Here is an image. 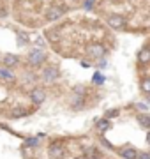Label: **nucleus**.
Returning a JSON list of instances; mask_svg holds the SVG:
<instances>
[{
    "label": "nucleus",
    "mask_w": 150,
    "mask_h": 159,
    "mask_svg": "<svg viewBox=\"0 0 150 159\" xmlns=\"http://www.w3.org/2000/svg\"><path fill=\"white\" fill-rule=\"evenodd\" d=\"M67 152H65V147L62 145V142L58 140H51L50 145H48V157L50 159H65Z\"/></svg>",
    "instance_id": "nucleus-1"
},
{
    "label": "nucleus",
    "mask_w": 150,
    "mask_h": 159,
    "mask_svg": "<svg viewBox=\"0 0 150 159\" xmlns=\"http://www.w3.org/2000/svg\"><path fill=\"white\" fill-rule=\"evenodd\" d=\"M27 60H29V64L32 66V67H37V66H42V62L46 60V53L42 50H39V48H34V50L29 53V57H27Z\"/></svg>",
    "instance_id": "nucleus-2"
},
{
    "label": "nucleus",
    "mask_w": 150,
    "mask_h": 159,
    "mask_svg": "<svg viewBox=\"0 0 150 159\" xmlns=\"http://www.w3.org/2000/svg\"><path fill=\"white\" fill-rule=\"evenodd\" d=\"M39 78L42 80L44 83H53V81H57V78H58V69L55 67V66H48V67H44L41 71Z\"/></svg>",
    "instance_id": "nucleus-3"
},
{
    "label": "nucleus",
    "mask_w": 150,
    "mask_h": 159,
    "mask_svg": "<svg viewBox=\"0 0 150 159\" xmlns=\"http://www.w3.org/2000/svg\"><path fill=\"white\" fill-rule=\"evenodd\" d=\"M30 101L34 102L35 106H39L42 102L46 101V90L42 89V87H34L32 90H30Z\"/></svg>",
    "instance_id": "nucleus-4"
},
{
    "label": "nucleus",
    "mask_w": 150,
    "mask_h": 159,
    "mask_svg": "<svg viewBox=\"0 0 150 159\" xmlns=\"http://www.w3.org/2000/svg\"><path fill=\"white\" fill-rule=\"evenodd\" d=\"M81 154H83V157L85 159H99V157H103L101 148L95 147V145H85V147H81Z\"/></svg>",
    "instance_id": "nucleus-5"
},
{
    "label": "nucleus",
    "mask_w": 150,
    "mask_h": 159,
    "mask_svg": "<svg viewBox=\"0 0 150 159\" xmlns=\"http://www.w3.org/2000/svg\"><path fill=\"white\" fill-rule=\"evenodd\" d=\"M64 14H65V7H62V6H51L50 9H48V12H46V20H48V21H57V20H60Z\"/></svg>",
    "instance_id": "nucleus-6"
},
{
    "label": "nucleus",
    "mask_w": 150,
    "mask_h": 159,
    "mask_svg": "<svg viewBox=\"0 0 150 159\" xmlns=\"http://www.w3.org/2000/svg\"><path fill=\"white\" fill-rule=\"evenodd\" d=\"M87 55L90 58H95V60H99V58H104V55H106V48H104L103 44H92L87 48Z\"/></svg>",
    "instance_id": "nucleus-7"
},
{
    "label": "nucleus",
    "mask_w": 150,
    "mask_h": 159,
    "mask_svg": "<svg viewBox=\"0 0 150 159\" xmlns=\"http://www.w3.org/2000/svg\"><path fill=\"white\" fill-rule=\"evenodd\" d=\"M108 25H110L111 29H124V25H126V18L120 16V14H111L110 18H108Z\"/></svg>",
    "instance_id": "nucleus-8"
},
{
    "label": "nucleus",
    "mask_w": 150,
    "mask_h": 159,
    "mask_svg": "<svg viewBox=\"0 0 150 159\" xmlns=\"http://www.w3.org/2000/svg\"><path fill=\"white\" fill-rule=\"evenodd\" d=\"M118 156L122 159H138V150L134 147H122L118 148Z\"/></svg>",
    "instance_id": "nucleus-9"
},
{
    "label": "nucleus",
    "mask_w": 150,
    "mask_h": 159,
    "mask_svg": "<svg viewBox=\"0 0 150 159\" xmlns=\"http://www.w3.org/2000/svg\"><path fill=\"white\" fill-rule=\"evenodd\" d=\"M69 104L74 110H81L85 108V96H78V94H73L69 99Z\"/></svg>",
    "instance_id": "nucleus-10"
},
{
    "label": "nucleus",
    "mask_w": 150,
    "mask_h": 159,
    "mask_svg": "<svg viewBox=\"0 0 150 159\" xmlns=\"http://www.w3.org/2000/svg\"><path fill=\"white\" fill-rule=\"evenodd\" d=\"M111 127V122L106 117H101V119H95V129H97V133H101L103 134L104 131H108Z\"/></svg>",
    "instance_id": "nucleus-11"
},
{
    "label": "nucleus",
    "mask_w": 150,
    "mask_h": 159,
    "mask_svg": "<svg viewBox=\"0 0 150 159\" xmlns=\"http://www.w3.org/2000/svg\"><path fill=\"white\" fill-rule=\"evenodd\" d=\"M27 113H29V111H27L23 106H14V108L7 113V117H9V119H21V117H25Z\"/></svg>",
    "instance_id": "nucleus-12"
},
{
    "label": "nucleus",
    "mask_w": 150,
    "mask_h": 159,
    "mask_svg": "<svg viewBox=\"0 0 150 159\" xmlns=\"http://www.w3.org/2000/svg\"><path fill=\"white\" fill-rule=\"evenodd\" d=\"M138 62L139 64H150V48L145 46L138 51Z\"/></svg>",
    "instance_id": "nucleus-13"
},
{
    "label": "nucleus",
    "mask_w": 150,
    "mask_h": 159,
    "mask_svg": "<svg viewBox=\"0 0 150 159\" xmlns=\"http://www.w3.org/2000/svg\"><path fill=\"white\" fill-rule=\"evenodd\" d=\"M18 60H20V58H18L16 55H12V53H7V55H4V57H2V64H4L7 69L14 67V66L18 64Z\"/></svg>",
    "instance_id": "nucleus-14"
},
{
    "label": "nucleus",
    "mask_w": 150,
    "mask_h": 159,
    "mask_svg": "<svg viewBox=\"0 0 150 159\" xmlns=\"http://www.w3.org/2000/svg\"><path fill=\"white\" fill-rule=\"evenodd\" d=\"M25 147L27 148H39L41 147V140L37 136H27L25 138Z\"/></svg>",
    "instance_id": "nucleus-15"
},
{
    "label": "nucleus",
    "mask_w": 150,
    "mask_h": 159,
    "mask_svg": "<svg viewBox=\"0 0 150 159\" xmlns=\"http://www.w3.org/2000/svg\"><path fill=\"white\" fill-rule=\"evenodd\" d=\"M138 124L143 127V129L150 131V115L148 113H139L138 115Z\"/></svg>",
    "instance_id": "nucleus-16"
},
{
    "label": "nucleus",
    "mask_w": 150,
    "mask_h": 159,
    "mask_svg": "<svg viewBox=\"0 0 150 159\" xmlns=\"http://www.w3.org/2000/svg\"><path fill=\"white\" fill-rule=\"evenodd\" d=\"M99 145H101L103 148H106V150H115V147H113V143H111L110 140H108V138H104L103 134L99 136Z\"/></svg>",
    "instance_id": "nucleus-17"
},
{
    "label": "nucleus",
    "mask_w": 150,
    "mask_h": 159,
    "mask_svg": "<svg viewBox=\"0 0 150 159\" xmlns=\"http://www.w3.org/2000/svg\"><path fill=\"white\" fill-rule=\"evenodd\" d=\"M139 87H141V92H143V94H148L150 96V76H147V78L141 80Z\"/></svg>",
    "instance_id": "nucleus-18"
},
{
    "label": "nucleus",
    "mask_w": 150,
    "mask_h": 159,
    "mask_svg": "<svg viewBox=\"0 0 150 159\" xmlns=\"http://www.w3.org/2000/svg\"><path fill=\"white\" fill-rule=\"evenodd\" d=\"M18 43H20L21 46H27L30 43L29 34H25V32H18Z\"/></svg>",
    "instance_id": "nucleus-19"
},
{
    "label": "nucleus",
    "mask_w": 150,
    "mask_h": 159,
    "mask_svg": "<svg viewBox=\"0 0 150 159\" xmlns=\"http://www.w3.org/2000/svg\"><path fill=\"white\" fill-rule=\"evenodd\" d=\"M0 78H4V80H12V78H14V74H12L7 67H0Z\"/></svg>",
    "instance_id": "nucleus-20"
},
{
    "label": "nucleus",
    "mask_w": 150,
    "mask_h": 159,
    "mask_svg": "<svg viewBox=\"0 0 150 159\" xmlns=\"http://www.w3.org/2000/svg\"><path fill=\"white\" fill-rule=\"evenodd\" d=\"M46 37H48L50 41H51V43H57V41L60 39V34H58L57 30H50V32L46 34Z\"/></svg>",
    "instance_id": "nucleus-21"
},
{
    "label": "nucleus",
    "mask_w": 150,
    "mask_h": 159,
    "mask_svg": "<svg viewBox=\"0 0 150 159\" xmlns=\"http://www.w3.org/2000/svg\"><path fill=\"white\" fill-rule=\"evenodd\" d=\"M118 113H120V111H118L117 108H111V110H108V111L104 113V117H106L108 120H110V119H117V117H118Z\"/></svg>",
    "instance_id": "nucleus-22"
},
{
    "label": "nucleus",
    "mask_w": 150,
    "mask_h": 159,
    "mask_svg": "<svg viewBox=\"0 0 150 159\" xmlns=\"http://www.w3.org/2000/svg\"><path fill=\"white\" fill-rule=\"evenodd\" d=\"M34 43H35V46H37V48H46V39H44L42 35H37Z\"/></svg>",
    "instance_id": "nucleus-23"
},
{
    "label": "nucleus",
    "mask_w": 150,
    "mask_h": 159,
    "mask_svg": "<svg viewBox=\"0 0 150 159\" xmlns=\"http://www.w3.org/2000/svg\"><path fill=\"white\" fill-rule=\"evenodd\" d=\"M92 81L95 83V85H103V83H104V76L101 73H95V74H94V78H92Z\"/></svg>",
    "instance_id": "nucleus-24"
},
{
    "label": "nucleus",
    "mask_w": 150,
    "mask_h": 159,
    "mask_svg": "<svg viewBox=\"0 0 150 159\" xmlns=\"http://www.w3.org/2000/svg\"><path fill=\"white\" fill-rule=\"evenodd\" d=\"M73 94H78V96H85L87 94V89L83 85H76L74 87V90H73Z\"/></svg>",
    "instance_id": "nucleus-25"
},
{
    "label": "nucleus",
    "mask_w": 150,
    "mask_h": 159,
    "mask_svg": "<svg viewBox=\"0 0 150 159\" xmlns=\"http://www.w3.org/2000/svg\"><path fill=\"white\" fill-rule=\"evenodd\" d=\"M134 106H136V110H139V111H141V113H145V111H147V110H148V106H147V104H145V102H136V104H134Z\"/></svg>",
    "instance_id": "nucleus-26"
},
{
    "label": "nucleus",
    "mask_w": 150,
    "mask_h": 159,
    "mask_svg": "<svg viewBox=\"0 0 150 159\" xmlns=\"http://www.w3.org/2000/svg\"><path fill=\"white\" fill-rule=\"evenodd\" d=\"M83 7H85V9H92L94 7V0H85V2H83Z\"/></svg>",
    "instance_id": "nucleus-27"
},
{
    "label": "nucleus",
    "mask_w": 150,
    "mask_h": 159,
    "mask_svg": "<svg viewBox=\"0 0 150 159\" xmlns=\"http://www.w3.org/2000/svg\"><path fill=\"white\" fill-rule=\"evenodd\" d=\"M138 159H150V152H138Z\"/></svg>",
    "instance_id": "nucleus-28"
},
{
    "label": "nucleus",
    "mask_w": 150,
    "mask_h": 159,
    "mask_svg": "<svg viewBox=\"0 0 150 159\" xmlns=\"http://www.w3.org/2000/svg\"><path fill=\"white\" fill-rule=\"evenodd\" d=\"M106 66H108V62H106V58H99V67H101V69H104Z\"/></svg>",
    "instance_id": "nucleus-29"
},
{
    "label": "nucleus",
    "mask_w": 150,
    "mask_h": 159,
    "mask_svg": "<svg viewBox=\"0 0 150 159\" xmlns=\"http://www.w3.org/2000/svg\"><path fill=\"white\" fill-rule=\"evenodd\" d=\"M81 66H83V67H90V62H87V60H83V62H81Z\"/></svg>",
    "instance_id": "nucleus-30"
},
{
    "label": "nucleus",
    "mask_w": 150,
    "mask_h": 159,
    "mask_svg": "<svg viewBox=\"0 0 150 159\" xmlns=\"http://www.w3.org/2000/svg\"><path fill=\"white\" fill-rule=\"evenodd\" d=\"M147 143H148V145H150V131H148V133H147Z\"/></svg>",
    "instance_id": "nucleus-31"
},
{
    "label": "nucleus",
    "mask_w": 150,
    "mask_h": 159,
    "mask_svg": "<svg viewBox=\"0 0 150 159\" xmlns=\"http://www.w3.org/2000/svg\"><path fill=\"white\" fill-rule=\"evenodd\" d=\"M0 62H2V58H0Z\"/></svg>",
    "instance_id": "nucleus-32"
}]
</instances>
